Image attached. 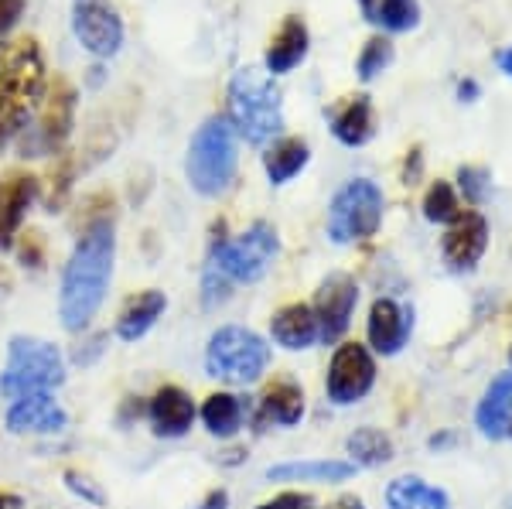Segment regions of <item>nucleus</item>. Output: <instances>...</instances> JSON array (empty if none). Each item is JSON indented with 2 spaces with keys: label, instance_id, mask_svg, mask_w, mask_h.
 <instances>
[{
  "label": "nucleus",
  "instance_id": "393cba45",
  "mask_svg": "<svg viewBox=\"0 0 512 509\" xmlns=\"http://www.w3.org/2000/svg\"><path fill=\"white\" fill-rule=\"evenodd\" d=\"M332 134L338 144L345 147H362L373 141L376 134V113H373V100L366 93L352 96L349 103H342L332 113Z\"/></svg>",
  "mask_w": 512,
  "mask_h": 509
},
{
  "label": "nucleus",
  "instance_id": "f3484780",
  "mask_svg": "<svg viewBox=\"0 0 512 509\" xmlns=\"http://www.w3.org/2000/svg\"><path fill=\"white\" fill-rule=\"evenodd\" d=\"M72 127H76V89H72V82L55 79L52 86L45 89V103H41L31 147H35V151L55 154L65 141H69Z\"/></svg>",
  "mask_w": 512,
  "mask_h": 509
},
{
  "label": "nucleus",
  "instance_id": "0eeeda50",
  "mask_svg": "<svg viewBox=\"0 0 512 509\" xmlns=\"http://www.w3.org/2000/svg\"><path fill=\"white\" fill-rule=\"evenodd\" d=\"M383 188L369 178H352L328 205V240L338 246L369 243L383 226Z\"/></svg>",
  "mask_w": 512,
  "mask_h": 509
},
{
  "label": "nucleus",
  "instance_id": "de8ad7c7",
  "mask_svg": "<svg viewBox=\"0 0 512 509\" xmlns=\"http://www.w3.org/2000/svg\"><path fill=\"white\" fill-rule=\"evenodd\" d=\"M509 363H512V339H509Z\"/></svg>",
  "mask_w": 512,
  "mask_h": 509
},
{
  "label": "nucleus",
  "instance_id": "473e14b6",
  "mask_svg": "<svg viewBox=\"0 0 512 509\" xmlns=\"http://www.w3.org/2000/svg\"><path fill=\"white\" fill-rule=\"evenodd\" d=\"M106 346H110V332H103V328H89V332H82L76 339V346L69 352V363L72 366H96L99 359L106 356Z\"/></svg>",
  "mask_w": 512,
  "mask_h": 509
},
{
  "label": "nucleus",
  "instance_id": "72a5a7b5",
  "mask_svg": "<svg viewBox=\"0 0 512 509\" xmlns=\"http://www.w3.org/2000/svg\"><path fill=\"white\" fill-rule=\"evenodd\" d=\"M62 482H65V489H69L82 506H106V492L99 489L86 472L65 469V472H62Z\"/></svg>",
  "mask_w": 512,
  "mask_h": 509
},
{
  "label": "nucleus",
  "instance_id": "5701e85b",
  "mask_svg": "<svg viewBox=\"0 0 512 509\" xmlns=\"http://www.w3.org/2000/svg\"><path fill=\"white\" fill-rule=\"evenodd\" d=\"M509 424H512V369L495 376L475 407V428L482 438L489 441L509 438Z\"/></svg>",
  "mask_w": 512,
  "mask_h": 509
},
{
  "label": "nucleus",
  "instance_id": "39448f33",
  "mask_svg": "<svg viewBox=\"0 0 512 509\" xmlns=\"http://www.w3.org/2000/svg\"><path fill=\"white\" fill-rule=\"evenodd\" d=\"M69 380V359L65 352L38 335H11L7 359L0 369V397L18 400L28 393H55Z\"/></svg>",
  "mask_w": 512,
  "mask_h": 509
},
{
  "label": "nucleus",
  "instance_id": "09e8293b",
  "mask_svg": "<svg viewBox=\"0 0 512 509\" xmlns=\"http://www.w3.org/2000/svg\"><path fill=\"white\" fill-rule=\"evenodd\" d=\"M509 438H512V424H509Z\"/></svg>",
  "mask_w": 512,
  "mask_h": 509
},
{
  "label": "nucleus",
  "instance_id": "bb28decb",
  "mask_svg": "<svg viewBox=\"0 0 512 509\" xmlns=\"http://www.w3.org/2000/svg\"><path fill=\"white\" fill-rule=\"evenodd\" d=\"M308 161H311L308 141H301V137H280L263 154V171H267L270 185H287L308 168Z\"/></svg>",
  "mask_w": 512,
  "mask_h": 509
},
{
  "label": "nucleus",
  "instance_id": "7ed1b4c3",
  "mask_svg": "<svg viewBox=\"0 0 512 509\" xmlns=\"http://www.w3.org/2000/svg\"><path fill=\"white\" fill-rule=\"evenodd\" d=\"M205 373L226 390H250L267 376L274 346L250 325H219L205 342Z\"/></svg>",
  "mask_w": 512,
  "mask_h": 509
},
{
  "label": "nucleus",
  "instance_id": "412c9836",
  "mask_svg": "<svg viewBox=\"0 0 512 509\" xmlns=\"http://www.w3.org/2000/svg\"><path fill=\"white\" fill-rule=\"evenodd\" d=\"M41 199V182L31 175H14L0 185V250H14V240L24 233L28 209Z\"/></svg>",
  "mask_w": 512,
  "mask_h": 509
},
{
  "label": "nucleus",
  "instance_id": "f257e3e1",
  "mask_svg": "<svg viewBox=\"0 0 512 509\" xmlns=\"http://www.w3.org/2000/svg\"><path fill=\"white\" fill-rule=\"evenodd\" d=\"M117 267V229L113 223H96L76 236L69 260L59 277V318L72 335L89 332L96 315L106 305Z\"/></svg>",
  "mask_w": 512,
  "mask_h": 509
},
{
  "label": "nucleus",
  "instance_id": "a211bd4d",
  "mask_svg": "<svg viewBox=\"0 0 512 509\" xmlns=\"http://www.w3.org/2000/svg\"><path fill=\"white\" fill-rule=\"evenodd\" d=\"M250 414H253V400L226 387L205 393L202 404H198V424H202V431L209 438L222 441V445L236 441L239 434L250 428Z\"/></svg>",
  "mask_w": 512,
  "mask_h": 509
},
{
  "label": "nucleus",
  "instance_id": "a19ab883",
  "mask_svg": "<svg viewBox=\"0 0 512 509\" xmlns=\"http://www.w3.org/2000/svg\"><path fill=\"white\" fill-rule=\"evenodd\" d=\"M420 171H424V158H420V147L407 154V164H403V182L407 185H417L420 182Z\"/></svg>",
  "mask_w": 512,
  "mask_h": 509
},
{
  "label": "nucleus",
  "instance_id": "6e6552de",
  "mask_svg": "<svg viewBox=\"0 0 512 509\" xmlns=\"http://www.w3.org/2000/svg\"><path fill=\"white\" fill-rule=\"evenodd\" d=\"M379 363L366 342L342 339L325 369V397L335 407H355L376 390Z\"/></svg>",
  "mask_w": 512,
  "mask_h": 509
},
{
  "label": "nucleus",
  "instance_id": "f03ea898",
  "mask_svg": "<svg viewBox=\"0 0 512 509\" xmlns=\"http://www.w3.org/2000/svg\"><path fill=\"white\" fill-rule=\"evenodd\" d=\"M280 257V236L267 219H256L239 236H226V223H216L209 257L202 267V308L219 311L233 298L236 284H256L270 274Z\"/></svg>",
  "mask_w": 512,
  "mask_h": 509
},
{
  "label": "nucleus",
  "instance_id": "4c0bfd02",
  "mask_svg": "<svg viewBox=\"0 0 512 509\" xmlns=\"http://www.w3.org/2000/svg\"><path fill=\"white\" fill-rule=\"evenodd\" d=\"M144 400L147 397H134V393H127V397L120 400V407H117L120 428H134L137 421H144Z\"/></svg>",
  "mask_w": 512,
  "mask_h": 509
},
{
  "label": "nucleus",
  "instance_id": "423d86ee",
  "mask_svg": "<svg viewBox=\"0 0 512 509\" xmlns=\"http://www.w3.org/2000/svg\"><path fill=\"white\" fill-rule=\"evenodd\" d=\"M239 168V147H236V130L229 117H209L202 127L195 130L192 144H188L185 158V175L188 185L205 199H219L226 195L236 182Z\"/></svg>",
  "mask_w": 512,
  "mask_h": 509
},
{
  "label": "nucleus",
  "instance_id": "4be33fe9",
  "mask_svg": "<svg viewBox=\"0 0 512 509\" xmlns=\"http://www.w3.org/2000/svg\"><path fill=\"white\" fill-rule=\"evenodd\" d=\"M355 475L349 458H304V462H277L263 472L267 482H284V486H338Z\"/></svg>",
  "mask_w": 512,
  "mask_h": 509
},
{
  "label": "nucleus",
  "instance_id": "9d476101",
  "mask_svg": "<svg viewBox=\"0 0 512 509\" xmlns=\"http://www.w3.org/2000/svg\"><path fill=\"white\" fill-rule=\"evenodd\" d=\"M311 308H315L318 318V335L321 346H338V342L349 335L355 308H359V281L345 270H335L325 281L318 284L315 298H311Z\"/></svg>",
  "mask_w": 512,
  "mask_h": 509
},
{
  "label": "nucleus",
  "instance_id": "20e7f679",
  "mask_svg": "<svg viewBox=\"0 0 512 509\" xmlns=\"http://www.w3.org/2000/svg\"><path fill=\"white\" fill-rule=\"evenodd\" d=\"M229 123L246 144H270L284 127L280 89L267 69L246 65L229 82Z\"/></svg>",
  "mask_w": 512,
  "mask_h": 509
},
{
  "label": "nucleus",
  "instance_id": "4468645a",
  "mask_svg": "<svg viewBox=\"0 0 512 509\" xmlns=\"http://www.w3.org/2000/svg\"><path fill=\"white\" fill-rule=\"evenodd\" d=\"M72 31L96 59H110L123 45V21L110 0H72Z\"/></svg>",
  "mask_w": 512,
  "mask_h": 509
},
{
  "label": "nucleus",
  "instance_id": "f704fd0d",
  "mask_svg": "<svg viewBox=\"0 0 512 509\" xmlns=\"http://www.w3.org/2000/svg\"><path fill=\"white\" fill-rule=\"evenodd\" d=\"M14 253H18V260L24 267L41 270V267H45V260H48L45 236L35 233V229H28V233H21L18 240H14Z\"/></svg>",
  "mask_w": 512,
  "mask_h": 509
},
{
  "label": "nucleus",
  "instance_id": "dca6fc26",
  "mask_svg": "<svg viewBox=\"0 0 512 509\" xmlns=\"http://www.w3.org/2000/svg\"><path fill=\"white\" fill-rule=\"evenodd\" d=\"M489 250V223L482 212H461L441 236V257L451 274H472Z\"/></svg>",
  "mask_w": 512,
  "mask_h": 509
},
{
  "label": "nucleus",
  "instance_id": "f8f14e48",
  "mask_svg": "<svg viewBox=\"0 0 512 509\" xmlns=\"http://www.w3.org/2000/svg\"><path fill=\"white\" fill-rule=\"evenodd\" d=\"M144 421L158 441H181L198 424V400L181 383H161L144 400Z\"/></svg>",
  "mask_w": 512,
  "mask_h": 509
},
{
  "label": "nucleus",
  "instance_id": "7c9ffc66",
  "mask_svg": "<svg viewBox=\"0 0 512 509\" xmlns=\"http://www.w3.org/2000/svg\"><path fill=\"white\" fill-rule=\"evenodd\" d=\"M373 21L386 31H410L420 21V7L417 0H379L373 7Z\"/></svg>",
  "mask_w": 512,
  "mask_h": 509
},
{
  "label": "nucleus",
  "instance_id": "2eb2a0df",
  "mask_svg": "<svg viewBox=\"0 0 512 509\" xmlns=\"http://www.w3.org/2000/svg\"><path fill=\"white\" fill-rule=\"evenodd\" d=\"M304 414H308V393H304V387L297 380H291V376H277V380L267 383L260 397L253 400L250 428L291 431L304 421Z\"/></svg>",
  "mask_w": 512,
  "mask_h": 509
},
{
  "label": "nucleus",
  "instance_id": "cd10ccee",
  "mask_svg": "<svg viewBox=\"0 0 512 509\" xmlns=\"http://www.w3.org/2000/svg\"><path fill=\"white\" fill-rule=\"evenodd\" d=\"M345 455L355 469H383L396 458V445L393 438L383 428H355L349 438H345Z\"/></svg>",
  "mask_w": 512,
  "mask_h": 509
},
{
  "label": "nucleus",
  "instance_id": "aec40b11",
  "mask_svg": "<svg viewBox=\"0 0 512 509\" xmlns=\"http://www.w3.org/2000/svg\"><path fill=\"white\" fill-rule=\"evenodd\" d=\"M270 342L287 352H308L321 342L311 301H287L270 315Z\"/></svg>",
  "mask_w": 512,
  "mask_h": 509
},
{
  "label": "nucleus",
  "instance_id": "c756f323",
  "mask_svg": "<svg viewBox=\"0 0 512 509\" xmlns=\"http://www.w3.org/2000/svg\"><path fill=\"white\" fill-rule=\"evenodd\" d=\"M72 182H76V158L62 154V158L52 164V171H48L45 182H41V195H45V202L52 205V212L59 209V205H65V199H69Z\"/></svg>",
  "mask_w": 512,
  "mask_h": 509
},
{
  "label": "nucleus",
  "instance_id": "79ce46f5",
  "mask_svg": "<svg viewBox=\"0 0 512 509\" xmlns=\"http://www.w3.org/2000/svg\"><path fill=\"white\" fill-rule=\"evenodd\" d=\"M325 509H366V499L355 496V492H342V496H335Z\"/></svg>",
  "mask_w": 512,
  "mask_h": 509
},
{
  "label": "nucleus",
  "instance_id": "b1692460",
  "mask_svg": "<svg viewBox=\"0 0 512 509\" xmlns=\"http://www.w3.org/2000/svg\"><path fill=\"white\" fill-rule=\"evenodd\" d=\"M308 24L301 18H284V24L277 28V35L270 38V48H267V72L270 76H287L291 69L304 62V55H308Z\"/></svg>",
  "mask_w": 512,
  "mask_h": 509
},
{
  "label": "nucleus",
  "instance_id": "c9c22d12",
  "mask_svg": "<svg viewBox=\"0 0 512 509\" xmlns=\"http://www.w3.org/2000/svg\"><path fill=\"white\" fill-rule=\"evenodd\" d=\"M458 185H461V192H465V202H472V205H482L485 202V195H489V171L485 168H461L458 171Z\"/></svg>",
  "mask_w": 512,
  "mask_h": 509
},
{
  "label": "nucleus",
  "instance_id": "58836bf2",
  "mask_svg": "<svg viewBox=\"0 0 512 509\" xmlns=\"http://www.w3.org/2000/svg\"><path fill=\"white\" fill-rule=\"evenodd\" d=\"M24 14V0H0V38L21 21Z\"/></svg>",
  "mask_w": 512,
  "mask_h": 509
},
{
  "label": "nucleus",
  "instance_id": "9b49d317",
  "mask_svg": "<svg viewBox=\"0 0 512 509\" xmlns=\"http://www.w3.org/2000/svg\"><path fill=\"white\" fill-rule=\"evenodd\" d=\"M69 410L55 393H28V397L7 400L4 428L14 438H59L69 431Z\"/></svg>",
  "mask_w": 512,
  "mask_h": 509
},
{
  "label": "nucleus",
  "instance_id": "49530a36",
  "mask_svg": "<svg viewBox=\"0 0 512 509\" xmlns=\"http://www.w3.org/2000/svg\"><path fill=\"white\" fill-rule=\"evenodd\" d=\"M373 7H376V4H373V0H362V11H366V14H369V18H373Z\"/></svg>",
  "mask_w": 512,
  "mask_h": 509
},
{
  "label": "nucleus",
  "instance_id": "1a4fd4ad",
  "mask_svg": "<svg viewBox=\"0 0 512 509\" xmlns=\"http://www.w3.org/2000/svg\"><path fill=\"white\" fill-rule=\"evenodd\" d=\"M45 52L35 38H18L0 48V96L14 106L28 110L31 103L45 96Z\"/></svg>",
  "mask_w": 512,
  "mask_h": 509
},
{
  "label": "nucleus",
  "instance_id": "c85d7f7f",
  "mask_svg": "<svg viewBox=\"0 0 512 509\" xmlns=\"http://www.w3.org/2000/svg\"><path fill=\"white\" fill-rule=\"evenodd\" d=\"M461 202H458V192L451 188V182H437L427 188V195H424V219L427 223H434V226H451L454 219L461 216Z\"/></svg>",
  "mask_w": 512,
  "mask_h": 509
},
{
  "label": "nucleus",
  "instance_id": "c03bdc74",
  "mask_svg": "<svg viewBox=\"0 0 512 509\" xmlns=\"http://www.w3.org/2000/svg\"><path fill=\"white\" fill-rule=\"evenodd\" d=\"M0 509H24V499L14 492H0Z\"/></svg>",
  "mask_w": 512,
  "mask_h": 509
},
{
  "label": "nucleus",
  "instance_id": "2f4dec72",
  "mask_svg": "<svg viewBox=\"0 0 512 509\" xmlns=\"http://www.w3.org/2000/svg\"><path fill=\"white\" fill-rule=\"evenodd\" d=\"M390 62H393V45H390V38H369L366 41V48H362V55H359V62H355V72H359V79L362 82H373L379 72H386L390 69Z\"/></svg>",
  "mask_w": 512,
  "mask_h": 509
},
{
  "label": "nucleus",
  "instance_id": "ea45409f",
  "mask_svg": "<svg viewBox=\"0 0 512 509\" xmlns=\"http://www.w3.org/2000/svg\"><path fill=\"white\" fill-rule=\"evenodd\" d=\"M229 506H233V496H229V489L216 486V489L205 492V496L198 499L192 509H229Z\"/></svg>",
  "mask_w": 512,
  "mask_h": 509
},
{
  "label": "nucleus",
  "instance_id": "a18cd8bd",
  "mask_svg": "<svg viewBox=\"0 0 512 509\" xmlns=\"http://www.w3.org/2000/svg\"><path fill=\"white\" fill-rule=\"evenodd\" d=\"M499 69H502V72H506V76L512 79V45L506 48V52H502V55H499Z\"/></svg>",
  "mask_w": 512,
  "mask_h": 509
},
{
  "label": "nucleus",
  "instance_id": "37998d69",
  "mask_svg": "<svg viewBox=\"0 0 512 509\" xmlns=\"http://www.w3.org/2000/svg\"><path fill=\"white\" fill-rule=\"evenodd\" d=\"M458 96H461V103H475V100H478V86H475L472 79H465V82L458 86Z\"/></svg>",
  "mask_w": 512,
  "mask_h": 509
},
{
  "label": "nucleus",
  "instance_id": "e433bc0d",
  "mask_svg": "<svg viewBox=\"0 0 512 509\" xmlns=\"http://www.w3.org/2000/svg\"><path fill=\"white\" fill-rule=\"evenodd\" d=\"M256 509H325L318 503L311 492H301V489H284L277 492V496L263 499V503H256Z\"/></svg>",
  "mask_w": 512,
  "mask_h": 509
},
{
  "label": "nucleus",
  "instance_id": "ddd939ff",
  "mask_svg": "<svg viewBox=\"0 0 512 509\" xmlns=\"http://www.w3.org/2000/svg\"><path fill=\"white\" fill-rule=\"evenodd\" d=\"M410 335H414V308L390 294H379L366 311V346L373 349V356H400L410 346Z\"/></svg>",
  "mask_w": 512,
  "mask_h": 509
},
{
  "label": "nucleus",
  "instance_id": "6ab92c4d",
  "mask_svg": "<svg viewBox=\"0 0 512 509\" xmlns=\"http://www.w3.org/2000/svg\"><path fill=\"white\" fill-rule=\"evenodd\" d=\"M164 311H168V294L158 291V287L130 294L120 305L117 318H113V335L120 342H127V346H134V342L147 339L154 332V325L164 318Z\"/></svg>",
  "mask_w": 512,
  "mask_h": 509
},
{
  "label": "nucleus",
  "instance_id": "a878e982",
  "mask_svg": "<svg viewBox=\"0 0 512 509\" xmlns=\"http://www.w3.org/2000/svg\"><path fill=\"white\" fill-rule=\"evenodd\" d=\"M386 509H454L441 486H431L420 475H396L386 486Z\"/></svg>",
  "mask_w": 512,
  "mask_h": 509
}]
</instances>
